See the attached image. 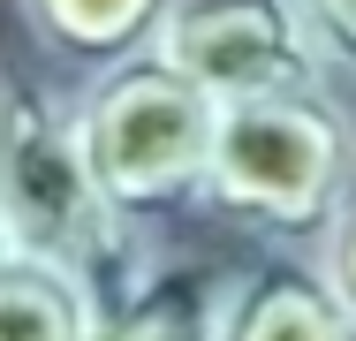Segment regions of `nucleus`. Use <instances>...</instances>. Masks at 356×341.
Instances as JSON below:
<instances>
[{
    "instance_id": "obj_1",
    "label": "nucleus",
    "mask_w": 356,
    "mask_h": 341,
    "mask_svg": "<svg viewBox=\"0 0 356 341\" xmlns=\"http://www.w3.org/2000/svg\"><path fill=\"white\" fill-rule=\"evenodd\" d=\"M349 205H356V114L334 99V84L220 106L213 175H205L213 228L258 251L318 258Z\"/></svg>"
},
{
    "instance_id": "obj_2",
    "label": "nucleus",
    "mask_w": 356,
    "mask_h": 341,
    "mask_svg": "<svg viewBox=\"0 0 356 341\" xmlns=\"http://www.w3.org/2000/svg\"><path fill=\"white\" fill-rule=\"evenodd\" d=\"M0 220L15 235V258L69 273L106 311L159 266V243L137 235L91 175V152L76 129V91L15 76V106L0 129Z\"/></svg>"
},
{
    "instance_id": "obj_3",
    "label": "nucleus",
    "mask_w": 356,
    "mask_h": 341,
    "mask_svg": "<svg viewBox=\"0 0 356 341\" xmlns=\"http://www.w3.org/2000/svg\"><path fill=\"white\" fill-rule=\"evenodd\" d=\"M69 91H76V129L91 152V175L137 235L159 243L175 220H205L220 99H205L167 54L122 61Z\"/></svg>"
},
{
    "instance_id": "obj_4",
    "label": "nucleus",
    "mask_w": 356,
    "mask_h": 341,
    "mask_svg": "<svg viewBox=\"0 0 356 341\" xmlns=\"http://www.w3.org/2000/svg\"><path fill=\"white\" fill-rule=\"evenodd\" d=\"M159 54L220 106L311 91L334 76L318 38H311L303 0H175Z\"/></svg>"
},
{
    "instance_id": "obj_5",
    "label": "nucleus",
    "mask_w": 356,
    "mask_h": 341,
    "mask_svg": "<svg viewBox=\"0 0 356 341\" xmlns=\"http://www.w3.org/2000/svg\"><path fill=\"white\" fill-rule=\"evenodd\" d=\"M220 341H356V311L334 296L318 258L266 251L227 273Z\"/></svg>"
},
{
    "instance_id": "obj_6",
    "label": "nucleus",
    "mask_w": 356,
    "mask_h": 341,
    "mask_svg": "<svg viewBox=\"0 0 356 341\" xmlns=\"http://www.w3.org/2000/svg\"><path fill=\"white\" fill-rule=\"evenodd\" d=\"M15 15L69 84H91L122 61L159 54L175 0H15Z\"/></svg>"
},
{
    "instance_id": "obj_7",
    "label": "nucleus",
    "mask_w": 356,
    "mask_h": 341,
    "mask_svg": "<svg viewBox=\"0 0 356 341\" xmlns=\"http://www.w3.org/2000/svg\"><path fill=\"white\" fill-rule=\"evenodd\" d=\"M227 273L197 258H159L122 303H106L83 341H220Z\"/></svg>"
},
{
    "instance_id": "obj_8",
    "label": "nucleus",
    "mask_w": 356,
    "mask_h": 341,
    "mask_svg": "<svg viewBox=\"0 0 356 341\" xmlns=\"http://www.w3.org/2000/svg\"><path fill=\"white\" fill-rule=\"evenodd\" d=\"M91 319H99V303L69 273L38 266V258L0 266V341H83Z\"/></svg>"
},
{
    "instance_id": "obj_9",
    "label": "nucleus",
    "mask_w": 356,
    "mask_h": 341,
    "mask_svg": "<svg viewBox=\"0 0 356 341\" xmlns=\"http://www.w3.org/2000/svg\"><path fill=\"white\" fill-rule=\"evenodd\" d=\"M303 15H311V38H318L326 68L356 84V0H303Z\"/></svg>"
},
{
    "instance_id": "obj_10",
    "label": "nucleus",
    "mask_w": 356,
    "mask_h": 341,
    "mask_svg": "<svg viewBox=\"0 0 356 341\" xmlns=\"http://www.w3.org/2000/svg\"><path fill=\"white\" fill-rule=\"evenodd\" d=\"M318 266H326V280H334V296L356 311V205L341 212V228L326 235V251H318Z\"/></svg>"
},
{
    "instance_id": "obj_11",
    "label": "nucleus",
    "mask_w": 356,
    "mask_h": 341,
    "mask_svg": "<svg viewBox=\"0 0 356 341\" xmlns=\"http://www.w3.org/2000/svg\"><path fill=\"white\" fill-rule=\"evenodd\" d=\"M8 106H15V76L0 68V129H8Z\"/></svg>"
},
{
    "instance_id": "obj_12",
    "label": "nucleus",
    "mask_w": 356,
    "mask_h": 341,
    "mask_svg": "<svg viewBox=\"0 0 356 341\" xmlns=\"http://www.w3.org/2000/svg\"><path fill=\"white\" fill-rule=\"evenodd\" d=\"M0 266H15V235H8V220H0Z\"/></svg>"
}]
</instances>
